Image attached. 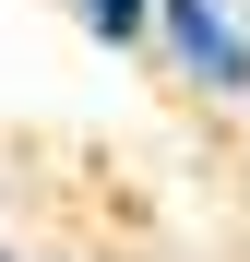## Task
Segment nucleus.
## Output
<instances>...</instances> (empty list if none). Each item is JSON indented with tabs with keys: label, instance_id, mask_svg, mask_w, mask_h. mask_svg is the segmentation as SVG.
<instances>
[{
	"label": "nucleus",
	"instance_id": "f257e3e1",
	"mask_svg": "<svg viewBox=\"0 0 250 262\" xmlns=\"http://www.w3.org/2000/svg\"><path fill=\"white\" fill-rule=\"evenodd\" d=\"M167 36H179V60L215 83V96H238V83H250V36L215 12V0H167Z\"/></svg>",
	"mask_w": 250,
	"mask_h": 262
},
{
	"label": "nucleus",
	"instance_id": "f03ea898",
	"mask_svg": "<svg viewBox=\"0 0 250 262\" xmlns=\"http://www.w3.org/2000/svg\"><path fill=\"white\" fill-rule=\"evenodd\" d=\"M83 36H96V48H131L143 36V0H83Z\"/></svg>",
	"mask_w": 250,
	"mask_h": 262
}]
</instances>
